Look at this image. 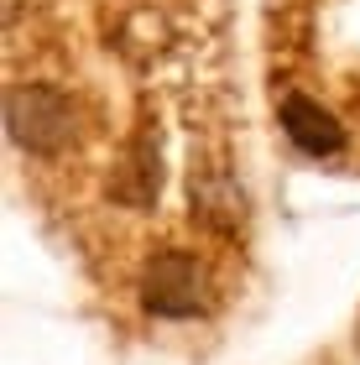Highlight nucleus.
Wrapping results in <instances>:
<instances>
[{
    "label": "nucleus",
    "instance_id": "f257e3e1",
    "mask_svg": "<svg viewBox=\"0 0 360 365\" xmlns=\"http://www.w3.org/2000/svg\"><path fill=\"white\" fill-rule=\"evenodd\" d=\"M6 136L31 157H58L78 141V105L53 84H16L6 94Z\"/></svg>",
    "mask_w": 360,
    "mask_h": 365
},
{
    "label": "nucleus",
    "instance_id": "f03ea898",
    "mask_svg": "<svg viewBox=\"0 0 360 365\" xmlns=\"http://www.w3.org/2000/svg\"><path fill=\"white\" fill-rule=\"evenodd\" d=\"M141 308L157 319H199L209 308L204 297V267L193 251H157L141 267Z\"/></svg>",
    "mask_w": 360,
    "mask_h": 365
},
{
    "label": "nucleus",
    "instance_id": "7ed1b4c3",
    "mask_svg": "<svg viewBox=\"0 0 360 365\" xmlns=\"http://www.w3.org/2000/svg\"><path fill=\"white\" fill-rule=\"evenodd\" d=\"M188 193H193V220H199V225L220 230V235H235V230H240L245 193H240V182L230 178V168H220V162H193Z\"/></svg>",
    "mask_w": 360,
    "mask_h": 365
},
{
    "label": "nucleus",
    "instance_id": "20e7f679",
    "mask_svg": "<svg viewBox=\"0 0 360 365\" xmlns=\"http://www.w3.org/2000/svg\"><path fill=\"white\" fill-rule=\"evenodd\" d=\"M157 193H162V146L152 130H136L115 162V173H110V198L125 209H146L157 204Z\"/></svg>",
    "mask_w": 360,
    "mask_h": 365
},
{
    "label": "nucleus",
    "instance_id": "39448f33",
    "mask_svg": "<svg viewBox=\"0 0 360 365\" xmlns=\"http://www.w3.org/2000/svg\"><path fill=\"white\" fill-rule=\"evenodd\" d=\"M282 130L287 141L308 157H334L345 146V125H339L334 110H324L319 99L308 94H282Z\"/></svg>",
    "mask_w": 360,
    "mask_h": 365
}]
</instances>
